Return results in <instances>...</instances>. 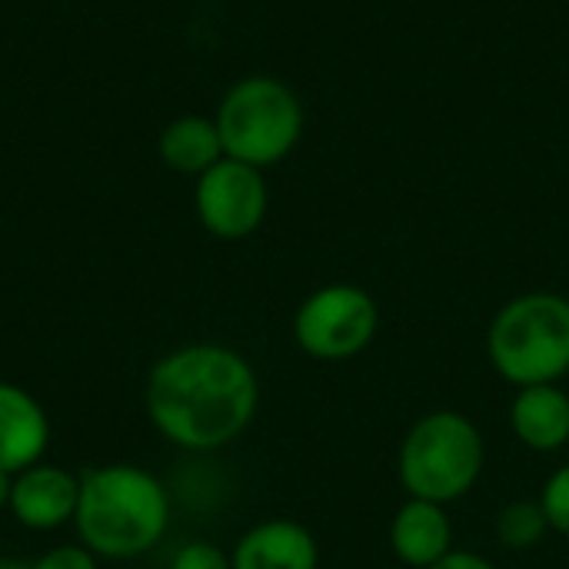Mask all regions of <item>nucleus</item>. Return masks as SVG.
<instances>
[{
    "label": "nucleus",
    "mask_w": 569,
    "mask_h": 569,
    "mask_svg": "<svg viewBox=\"0 0 569 569\" xmlns=\"http://www.w3.org/2000/svg\"><path fill=\"white\" fill-rule=\"evenodd\" d=\"M143 407L167 443L187 453H213L240 440L253 423L260 380L240 350L187 343L150 367Z\"/></svg>",
    "instance_id": "1"
},
{
    "label": "nucleus",
    "mask_w": 569,
    "mask_h": 569,
    "mask_svg": "<svg viewBox=\"0 0 569 569\" xmlns=\"http://www.w3.org/2000/svg\"><path fill=\"white\" fill-rule=\"evenodd\" d=\"M77 540L100 560H137L170 527V493L143 467L107 463L80 473Z\"/></svg>",
    "instance_id": "2"
},
{
    "label": "nucleus",
    "mask_w": 569,
    "mask_h": 569,
    "mask_svg": "<svg viewBox=\"0 0 569 569\" xmlns=\"http://www.w3.org/2000/svg\"><path fill=\"white\" fill-rule=\"evenodd\" d=\"M487 357L517 390L560 383L569 373V297L533 290L507 300L490 320Z\"/></svg>",
    "instance_id": "3"
},
{
    "label": "nucleus",
    "mask_w": 569,
    "mask_h": 569,
    "mask_svg": "<svg viewBox=\"0 0 569 569\" xmlns=\"http://www.w3.org/2000/svg\"><path fill=\"white\" fill-rule=\"evenodd\" d=\"M487 467V440L460 410L420 417L397 453V480L407 497L450 507L473 493Z\"/></svg>",
    "instance_id": "4"
},
{
    "label": "nucleus",
    "mask_w": 569,
    "mask_h": 569,
    "mask_svg": "<svg viewBox=\"0 0 569 569\" xmlns=\"http://www.w3.org/2000/svg\"><path fill=\"white\" fill-rule=\"evenodd\" d=\"M213 120L223 140V153L257 170L287 160L307 123L293 87L270 73H250L237 80L223 93Z\"/></svg>",
    "instance_id": "5"
},
{
    "label": "nucleus",
    "mask_w": 569,
    "mask_h": 569,
    "mask_svg": "<svg viewBox=\"0 0 569 569\" xmlns=\"http://www.w3.org/2000/svg\"><path fill=\"white\" fill-rule=\"evenodd\" d=\"M380 303L357 283H327L293 313V340L317 363L357 360L380 333Z\"/></svg>",
    "instance_id": "6"
},
{
    "label": "nucleus",
    "mask_w": 569,
    "mask_h": 569,
    "mask_svg": "<svg viewBox=\"0 0 569 569\" xmlns=\"http://www.w3.org/2000/svg\"><path fill=\"white\" fill-rule=\"evenodd\" d=\"M193 207L203 230L220 240H243L257 233L270 207L263 170L223 157L197 177Z\"/></svg>",
    "instance_id": "7"
},
{
    "label": "nucleus",
    "mask_w": 569,
    "mask_h": 569,
    "mask_svg": "<svg viewBox=\"0 0 569 569\" xmlns=\"http://www.w3.org/2000/svg\"><path fill=\"white\" fill-rule=\"evenodd\" d=\"M80 500V477L57 467V463H33L20 473H13L10 490V513L20 527L33 533H50L77 517Z\"/></svg>",
    "instance_id": "8"
},
{
    "label": "nucleus",
    "mask_w": 569,
    "mask_h": 569,
    "mask_svg": "<svg viewBox=\"0 0 569 569\" xmlns=\"http://www.w3.org/2000/svg\"><path fill=\"white\" fill-rule=\"evenodd\" d=\"M233 569H320L317 537L287 517L250 527L230 550Z\"/></svg>",
    "instance_id": "9"
},
{
    "label": "nucleus",
    "mask_w": 569,
    "mask_h": 569,
    "mask_svg": "<svg viewBox=\"0 0 569 569\" xmlns=\"http://www.w3.org/2000/svg\"><path fill=\"white\" fill-rule=\"evenodd\" d=\"M50 447V417L23 387L0 380V470L20 473L43 460Z\"/></svg>",
    "instance_id": "10"
},
{
    "label": "nucleus",
    "mask_w": 569,
    "mask_h": 569,
    "mask_svg": "<svg viewBox=\"0 0 569 569\" xmlns=\"http://www.w3.org/2000/svg\"><path fill=\"white\" fill-rule=\"evenodd\" d=\"M390 550L410 569H430L453 553V523L447 507L407 497L390 520Z\"/></svg>",
    "instance_id": "11"
},
{
    "label": "nucleus",
    "mask_w": 569,
    "mask_h": 569,
    "mask_svg": "<svg viewBox=\"0 0 569 569\" xmlns=\"http://www.w3.org/2000/svg\"><path fill=\"white\" fill-rule=\"evenodd\" d=\"M510 430L533 453H557L569 443V390L560 383L520 387L510 403Z\"/></svg>",
    "instance_id": "12"
},
{
    "label": "nucleus",
    "mask_w": 569,
    "mask_h": 569,
    "mask_svg": "<svg viewBox=\"0 0 569 569\" xmlns=\"http://www.w3.org/2000/svg\"><path fill=\"white\" fill-rule=\"evenodd\" d=\"M157 153L170 170L187 173V177H200L227 157L217 120L200 117V113H183V117L170 120L160 130Z\"/></svg>",
    "instance_id": "13"
},
{
    "label": "nucleus",
    "mask_w": 569,
    "mask_h": 569,
    "mask_svg": "<svg viewBox=\"0 0 569 569\" xmlns=\"http://www.w3.org/2000/svg\"><path fill=\"white\" fill-rule=\"evenodd\" d=\"M547 533H553V530L547 523L540 500H513L497 517V540L507 550H517V553L537 550L547 540Z\"/></svg>",
    "instance_id": "14"
},
{
    "label": "nucleus",
    "mask_w": 569,
    "mask_h": 569,
    "mask_svg": "<svg viewBox=\"0 0 569 569\" xmlns=\"http://www.w3.org/2000/svg\"><path fill=\"white\" fill-rule=\"evenodd\" d=\"M537 500H540V507H543V513H547L550 530L569 540V463L557 467V470L547 477V483H543V490H540Z\"/></svg>",
    "instance_id": "15"
},
{
    "label": "nucleus",
    "mask_w": 569,
    "mask_h": 569,
    "mask_svg": "<svg viewBox=\"0 0 569 569\" xmlns=\"http://www.w3.org/2000/svg\"><path fill=\"white\" fill-rule=\"evenodd\" d=\"M170 569H233V567H230V553H223L217 543H210V540H190V543H183V547L173 553Z\"/></svg>",
    "instance_id": "16"
},
{
    "label": "nucleus",
    "mask_w": 569,
    "mask_h": 569,
    "mask_svg": "<svg viewBox=\"0 0 569 569\" xmlns=\"http://www.w3.org/2000/svg\"><path fill=\"white\" fill-rule=\"evenodd\" d=\"M33 569H100V557H93L83 543H63L47 550Z\"/></svg>",
    "instance_id": "17"
},
{
    "label": "nucleus",
    "mask_w": 569,
    "mask_h": 569,
    "mask_svg": "<svg viewBox=\"0 0 569 569\" xmlns=\"http://www.w3.org/2000/svg\"><path fill=\"white\" fill-rule=\"evenodd\" d=\"M430 569H497V563H490L487 557H480L473 550H453Z\"/></svg>",
    "instance_id": "18"
},
{
    "label": "nucleus",
    "mask_w": 569,
    "mask_h": 569,
    "mask_svg": "<svg viewBox=\"0 0 569 569\" xmlns=\"http://www.w3.org/2000/svg\"><path fill=\"white\" fill-rule=\"evenodd\" d=\"M10 490H13V473L0 470V510L10 507Z\"/></svg>",
    "instance_id": "19"
},
{
    "label": "nucleus",
    "mask_w": 569,
    "mask_h": 569,
    "mask_svg": "<svg viewBox=\"0 0 569 569\" xmlns=\"http://www.w3.org/2000/svg\"><path fill=\"white\" fill-rule=\"evenodd\" d=\"M0 569H33V563L13 560V557H0Z\"/></svg>",
    "instance_id": "20"
}]
</instances>
